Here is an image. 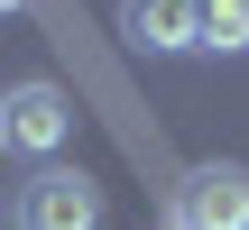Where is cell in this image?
<instances>
[{"label":"cell","mask_w":249,"mask_h":230,"mask_svg":"<svg viewBox=\"0 0 249 230\" xmlns=\"http://www.w3.org/2000/svg\"><path fill=\"white\" fill-rule=\"evenodd\" d=\"M120 37L148 55H185L194 46V0H120Z\"/></svg>","instance_id":"277c9868"},{"label":"cell","mask_w":249,"mask_h":230,"mask_svg":"<svg viewBox=\"0 0 249 230\" xmlns=\"http://www.w3.org/2000/svg\"><path fill=\"white\" fill-rule=\"evenodd\" d=\"M240 9H249V0H240Z\"/></svg>","instance_id":"52a82bcc"},{"label":"cell","mask_w":249,"mask_h":230,"mask_svg":"<svg viewBox=\"0 0 249 230\" xmlns=\"http://www.w3.org/2000/svg\"><path fill=\"white\" fill-rule=\"evenodd\" d=\"M74 138V101L55 83H9L0 92V157H55Z\"/></svg>","instance_id":"3957f363"},{"label":"cell","mask_w":249,"mask_h":230,"mask_svg":"<svg viewBox=\"0 0 249 230\" xmlns=\"http://www.w3.org/2000/svg\"><path fill=\"white\" fill-rule=\"evenodd\" d=\"M194 46L240 55V46H249V9H240V0H194Z\"/></svg>","instance_id":"5b68a950"},{"label":"cell","mask_w":249,"mask_h":230,"mask_svg":"<svg viewBox=\"0 0 249 230\" xmlns=\"http://www.w3.org/2000/svg\"><path fill=\"white\" fill-rule=\"evenodd\" d=\"M9 9H28V0H0V18H9Z\"/></svg>","instance_id":"8992f818"},{"label":"cell","mask_w":249,"mask_h":230,"mask_svg":"<svg viewBox=\"0 0 249 230\" xmlns=\"http://www.w3.org/2000/svg\"><path fill=\"white\" fill-rule=\"evenodd\" d=\"M166 230H249V166H231V157L185 166V184L166 203Z\"/></svg>","instance_id":"7a4b0ae2"},{"label":"cell","mask_w":249,"mask_h":230,"mask_svg":"<svg viewBox=\"0 0 249 230\" xmlns=\"http://www.w3.org/2000/svg\"><path fill=\"white\" fill-rule=\"evenodd\" d=\"M9 221L18 230H102V184H92L83 166H37V175L18 184Z\"/></svg>","instance_id":"6da1fadb"}]
</instances>
